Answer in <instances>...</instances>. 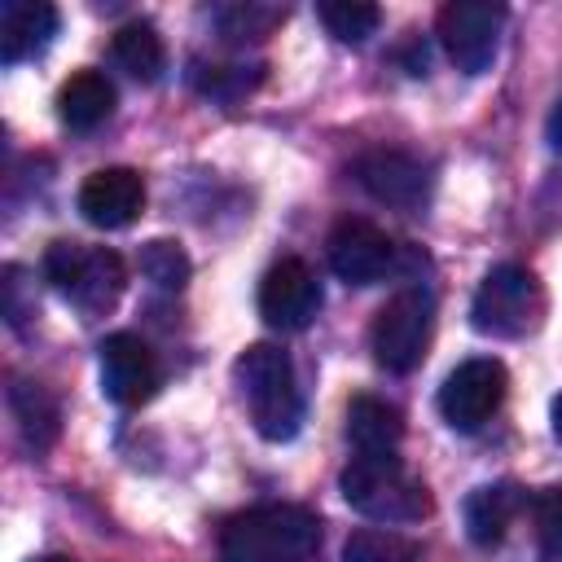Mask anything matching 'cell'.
I'll use <instances>...</instances> for the list:
<instances>
[{
  "instance_id": "6da1fadb",
  "label": "cell",
  "mask_w": 562,
  "mask_h": 562,
  "mask_svg": "<svg viewBox=\"0 0 562 562\" xmlns=\"http://www.w3.org/2000/svg\"><path fill=\"white\" fill-rule=\"evenodd\" d=\"M321 549V518L303 505H255L233 514L220 531L224 562H312Z\"/></svg>"
},
{
  "instance_id": "7a4b0ae2",
  "label": "cell",
  "mask_w": 562,
  "mask_h": 562,
  "mask_svg": "<svg viewBox=\"0 0 562 562\" xmlns=\"http://www.w3.org/2000/svg\"><path fill=\"white\" fill-rule=\"evenodd\" d=\"M233 382L241 391V404L255 422V430L272 443L294 439L303 426V391L294 378V364L281 347L272 342H255L237 356L233 364Z\"/></svg>"
},
{
  "instance_id": "3957f363",
  "label": "cell",
  "mask_w": 562,
  "mask_h": 562,
  "mask_svg": "<svg viewBox=\"0 0 562 562\" xmlns=\"http://www.w3.org/2000/svg\"><path fill=\"white\" fill-rule=\"evenodd\" d=\"M342 501L373 518V522H422L430 514V492L422 479H413L404 470V461L395 452H356L342 474H338Z\"/></svg>"
},
{
  "instance_id": "277c9868",
  "label": "cell",
  "mask_w": 562,
  "mask_h": 562,
  "mask_svg": "<svg viewBox=\"0 0 562 562\" xmlns=\"http://www.w3.org/2000/svg\"><path fill=\"white\" fill-rule=\"evenodd\" d=\"M540 321H544V290L536 272H527L522 263L492 268L470 299V325L487 338H527Z\"/></svg>"
},
{
  "instance_id": "5b68a950",
  "label": "cell",
  "mask_w": 562,
  "mask_h": 562,
  "mask_svg": "<svg viewBox=\"0 0 562 562\" xmlns=\"http://www.w3.org/2000/svg\"><path fill=\"white\" fill-rule=\"evenodd\" d=\"M44 277L83 312H110L127 285V268L114 250L79 241H53L44 250Z\"/></svg>"
},
{
  "instance_id": "8992f818",
  "label": "cell",
  "mask_w": 562,
  "mask_h": 562,
  "mask_svg": "<svg viewBox=\"0 0 562 562\" xmlns=\"http://www.w3.org/2000/svg\"><path fill=\"white\" fill-rule=\"evenodd\" d=\"M435 334V299L426 290H400L373 316V356L391 373H413L426 360Z\"/></svg>"
},
{
  "instance_id": "52a82bcc",
  "label": "cell",
  "mask_w": 562,
  "mask_h": 562,
  "mask_svg": "<svg viewBox=\"0 0 562 562\" xmlns=\"http://www.w3.org/2000/svg\"><path fill=\"white\" fill-rule=\"evenodd\" d=\"M505 4L496 0H452L439 9V44L461 75H483L501 48Z\"/></svg>"
},
{
  "instance_id": "ba28073f",
  "label": "cell",
  "mask_w": 562,
  "mask_h": 562,
  "mask_svg": "<svg viewBox=\"0 0 562 562\" xmlns=\"http://www.w3.org/2000/svg\"><path fill=\"white\" fill-rule=\"evenodd\" d=\"M505 391H509L505 364L492 360V356H470V360H461L443 378V386H439V413H443V422L452 430H465L470 435V430H479L501 408Z\"/></svg>"
},
{
  "instance_id": "9c48e42d",
  "label": "cell",
  "mask_w": 562,
  "mask_h": 562,
  "mask_svg": "<svg viewBox=\"0 0 562 562\" xmlns=\"http://www.w3.org/2000/svg\"><path fill=\"white\" fill-rule=\"evenodd\" d=\"M316 312H321V281H316V272L303 259H294V255L277 259L263 272V281H259V316L272 329L294 334V329H307L316 321Z\"/></svg>"
},
{
  "instance_id": "30bf717a",
  "label": "cell",
  "mask_w": 562,
  "mask_h": 562,
  "mask_svg": "<svg viewBox=\"0 0 562 562\" xmlns=\"http://www.w3.org/2000/svg\"><path fill=\"white\" fill-rule=\"evenodd\" d=\"M162 382L158 356L149 351L145 338L136 334H110L101 342V391L105 400H114L119 408H140L145 400H154Z\"/></svg>"
},
{
  "instance_id": "8fae6325",
  "label": "cell",
  "mask_w": 562,
  "mask_h": 562,
  "mask_svg": "<svg viewBox=\"0 0 562 562\" xmlns=\"http://www.w3.org/2000/svg\"><path fill=\"white\" fill-rule=\"evenodd\" d=\"M356 180L369 198L395 206V211H422L430 198V171L422 158L404 149H369L356 158Z\"/></svg>"
},
{
  "instance_id": "7c38bea8",
  "label": "cell",
  "mask_w": 562,
  "mask_h": 562,
  "mask_svg": "<svg viewBox=\"0 0 562 562\" xmlns=\"http://www.w3.org/2000/svg\"><path fill=\"white\" fill-rule=\"evenodd\" d=\"M325 250H329L334 277L347 281V285H373L395 263V241L378 224H369V220H342L329 233Z\"/></svg>"
},
{
  "instance_id": "4fadbf2b",
  "label": "cell",
  "mask_w": 562,
  "mask_h": 562,
  "mask_svg": "<svg viewBox=\"0 0 562 562\" xmlns=\"http://www.w3.org/2000/svg\"><path fill=\"white\" fill-rule=\"evenodd\" d=\"M79 211L97 228H127L145 211V180L132 167H101L79 184Z\"/></svg>"
},
{
  "instance_id": "5bb4252c",
  "label": "cell",
  "mask_w": 562,
  "mask_h": 562,
  "mask_svg": "<svg viewBox=\"0 0 562 562\" xmlns=\"http://www.w3.org/2000/svg\"><path fill=\"white\" fill-rule=\"evenodd\" d=\"M57 35V9L44 0H4L0 4V61L18 66L48 48Z\"/></svg>"
},
{
  "instance_id": "9a60e30c",
  "label": "cell",
  "mask_w": 562,
  "mask_h": 562,
  "mask_svg": "<svg viewBox=\"0 0 562 562\" xmlns=\"http://www.w3.org/2000/svg\"><path fill=\"white\" fill-rule=\"evenodd\" d=\"M531 505V496L518 483H483L465 496V531L474 544L492 549L505 540V531L514 527V518Z\"/></svg>"
},
{
  "instance_id": "2e32d148",
  "label": "cell",
  "mask_w": 562,
  "mask_h": 562,
  "mask_svg": "<svg viewBox=\"0 0 562 562\" xmlns=\"http://www.w3.org/2000/svg\"><path fill=\"white\" fill-rule=\"evenodd\" d=\"M114 114V83L101 70H75L57 88V119L70 132H92Z\"/></svg>"
},
{
  "instance_id": "e0dca14e",
  "label": "cell",
  "mask_w": 562,
  "mask_h": 562,
  "mask_svg": "<svg viewBox=\"0 0 562 562\" xmlns=\"http://www.w3.org/2000/svg\"><path fill=\"white\" fill-rule=\"evenodd\" d=\"M347 439L356 452H395L404 439V417L378 395H356L347 404Z\"/></svg>"
},
{
  "instance_id": "ac0fdd59",
  "label": "cell",
  "mask_w": 562,
  "mask_h": 562,
  "mask_svg": "<svg viewBox=\"0 0 562 562\" xmlns=\"http://www.w3.org/2000/svg\"><path fill=\"white\" fill-rule=\"evenodd\" d=\"M9 408H13V417H18L22 439H26L35 452L53 448V439H57V430H61V408H57V400H53L40 382H13V386H9Z\"/></svg>"
},
{
  "instance_id": "d6986e66",
  "label": "cell",
  "mask_w": 562,
  "mask_h": 562,
  "mask_svg": "<svg viewBox=\"0 0 562 562\" xmlns=\"http://www.w3.org/2000/svg\"><path fill=\"white\" fill-rule=\"evenodd\" d=\"M110 53H114V61H119L132 79H140V83H154V79L167 70L162 35H158L149 22H127V26H119L114 40H110Z\"/></svg>"
},
{
  "instance_id": "ffe728a7",
  "label": "cell",
  "mask_w": 562,
  "mask_h": 562,
  "mask_svg": "<svg viewBox=\"0 0 562 562\" xmlns=\"http://www.w3.org/2000/svg\"><path fill=\"white\" fill-rule=\"evenodd\" d=\"M342 562H426L422 544H413L400 531H382V527H360L347 536L342 544Z\"/></svg>"
},
{
  "instance_id": "44dd1931",
  "label": "cell",
  "mask_w": 562,
  "mask_h": 562,
  "mask_svg": "<svg viewBox=\"0 0 562 562\" xmlns=\"http://www.w3.org/2000/svg\"><path fill=\"white\" fill-rule=\"evenodd\" d=\"M316 18L325 22V31L342 44H364L378 22H382V9L378 4H364V0H321L316 4Z\"/></svg>"
},
{
  "instance_id": "7402d4cb",
  "label": "cell",
  "mask_w": 562,
  "mask_h": 562,
  "mask_svg": "<svg viewBox=\"0 0 562 562\" xmlns=\"http://www.w3.org/2000/svg\"><path fill=\"white\" fill-rule=\"evenodd\" d=\"M140 272L158 290H184V281H189V255H184L180 241L154 237V241L140 246Z\"/></svg>"
},
{
  "instance_id": "603a6c76",
  "label": "cell",
  "mask_w": 562,
  "mask_h": 562,
  "mask_svg": "<svg viewBox=\"0 0 562 562\" xmlns=\"http://www.w3.org/2000/svg\"><path fill=\"white\" fill-rule=\"evenodd\" d=\"M281 18H285V9H277V4H228V9H220V31L233 40H263Z\"/></svg>"
},
{
  "instance_id": "cb8c5ba5",
  "label": "cell",
  "mask_w": 562,
  "mask_h": 562,
  "mask_svg": "<svg viewBox=\"0 0 562 562\" xmlns=\"http://www.w3.org/2000/svg\"><path fill=\"white\" fill-rule=\"evenodd\" d=\"M527 509H531L540 549H562V487H544V492H536Z\"/></svg>"
},
{
  "instance_id": "d4e9b609",
  "label": "cell",
  "mask_w": 562,
  "mask_h": 562,
  "mask_svg": "<svg viewBox=\"0 0 562 562\" xmlns=\"http://www.w3.org/2000/svg\"><path fill=\"white\" fill-rule=\"evenodd\" d=\"M544 132H549V145L562 154V101L553 105V114H549V127H544Z\"/></svg>"
},
{
  "instance_id": "484cf974",
  "label": "cell",
  "mask_w": 562,
  "mask_h": 562,
  "mask_svg": "<svg viewBox=\"0 0 562 562\" xmlns=\"http://www.w3.org/2000/svg\"><path fill=\"white\" fill-rule=\"evenodd\" d=\"M553 435H558V439H562V395H558V400H553Z\"/></svg>"
},
{
  "instance_id": "4316f807",
  "label": "cell",
  "mask_w": 562,
  "mask_h": 562,
  "mask_svg": "<svg viewBox=\"0 0 562 562\" xmlns=\"http://www.w3.org/2000/svg\"><path fill=\"white\" fill-rule=\"evenodd\" d=\"M544 562H562V549H544Z\"/></svg>"
},
{
  "instance_id": "83f0119b",
  "label": "cell",
  "mask_w": 562,
  "mask_h": 562,
  "mask_svg": "<svg viewBox=\"0 0 562 562\" xmlns=\"http://www.w3.org/2000/svg\"><path fill=\"white\" fill-rule=\"evenodd\" d=\"M40 562H70V558H40Z\"/></svg>"
}]
</instances>
